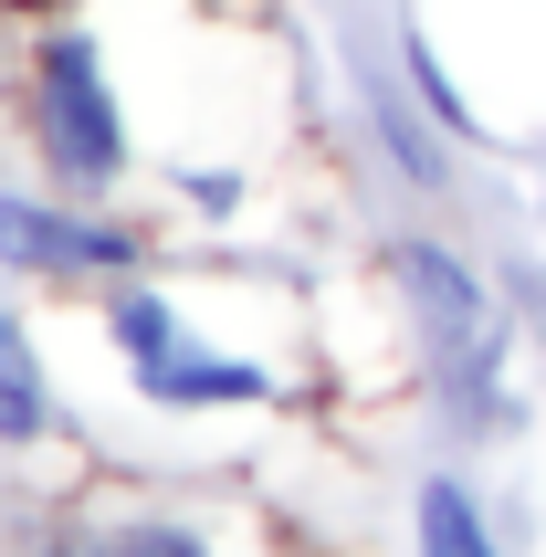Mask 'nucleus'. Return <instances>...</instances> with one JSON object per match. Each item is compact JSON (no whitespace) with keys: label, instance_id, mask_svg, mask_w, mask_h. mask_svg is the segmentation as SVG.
I'll return each instance as SVG.
<instances>
[{"label":"nucleus","instance_id":"obj_1","mask_svg":"<svg viewBox=\"0 0 546 557\" xmlns=\"http://www.w3.org/2000/svg\"><path fill=\"white\" fill-rule=\"evenodd\" d=\"M389 284H399L410 347H421L452 432H505V421H516V400H505V347H516V326L494 306L484 263H462L442 232H399L389 243Z\"/></svg>","mask_w":546,"mask_h":557},{"label":"nucleus","instance_id":"obj_2","mask_svg":"<svg viewBox=\"0 0 546 557\" xmlns=\"http://www.w3.org/2000/svg\"><path fill=\"white\" fill-rule=\"evenodd\" d=\"M32 158L63 200H106V189L137 169V137H126L116 74L95 53V32H42L32 42Z\"/></svg>","mask_w":546,"mask_h":557},{"label":"nucleus","instance_id":"obj_3","mask_svg":"<svg viewBox=\"0 0 546 557\" xmlns=\"http://www.w3.org/2000/svg\"><path fill=\"white\" fill-rule=\"evenodd\" d=\"M0 274L32 284H116L148 274V232L137 221H95L85 200H32V189H0Z\"/></svg>","mask_w":546,"mask_h":557},{"label":"nucleus","instance_id":"obj_4","mask_svg":"<svg viewBox=\"0 0 546 557\" xmlns=\"http://www.w3.org/2000/svg\"><path fill=\"white\" fill-rule=\"evenodd\" d=\"M126 379H137V400H148V410H263L273 400V369H263V358L200 347L189 326L169 347H148V358H126Z\"/></svg>","mask_w":546,"mask_h":557},{"label":"nucleus","instance_id":"obj_5","mask_svg":"<svg viewBox=\"0 0 546 557\" xmlns=\"http://www.w3.org/2000/svg\"><path fill=\"white\" fill-rule=\"evenodd\" d=\"M358 95H368V126H379V158H389L399 180L421 189V200H431V189H452V148H442V116H431L421 95H399L389 74H368Z\"/></svg>","mask_w":546,"mask_h":557},{"label":"nucleus","instance_id":"obj_6","mask_svg":"<svg viewBox=\"0 0 546 557\" xmlns=\"http://www.w3.org/2000/svg\"><path fill=\"white\" fill-rule=\"evenodd\" d=\"M410 547L421 557H505V536H494L484 495H473L462 473H421V495H410Z\"/></svg>","mask_w":546,"mask_h":557},{"label":"nucleus","instance_id":"obj_7","mask_svg":"<svg viewBox=\"0 0 546 557\" xmlns=\"http://www.w3.org/2000/svg\"><path fill=\"white\" fill-rule=\"evenodd\" d=\"M42 432H53V379L32 358V326L0 306V442L22 453V442H42Z\"/></svg>","mask_w":546,"mask_h":557},{"label":"nucleus","instance_id":"obj_8","mask_svg":"<svg viewBox=\"0 0 546 557\" xmlns=\"http://www.w3.org/2000/svg\"><path fill=\"white\" fill-rule=\"evenodd\" d=\"M63 557H211V536H200V527H179V516H126V527L74 536Z\"/></svg>","mask_w":546,"mask_h":557},{"label":"nucleus","instance_id":"obj_9","mask_svg":"<svg viewBox=\"0 0 546 557\" xmlns=\"http://www.w3.org/2000/svg\"><path fill=\"white\" fill-rule=\"evenodd\" d=\"M179 200H189V211H243V169H179Z\"/></svg>","mask_w":546,"mask_h":557}]
</instances>
